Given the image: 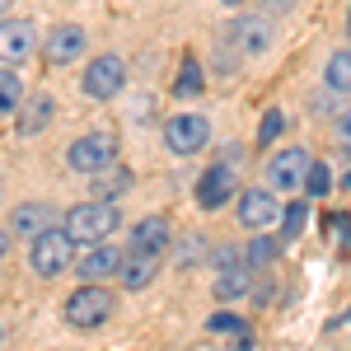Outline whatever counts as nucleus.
<instances>
[{"instance_id":"4be33fe9","label":"nucleus","mask_w":351,"mask_h":351,"mask_svg":"<svg viewBox=\"0 0 351 351\" xmlns=\"http://www.w3.org/2000/svg\"><path fill=\"white\" fill-rule=\"evenodd\" d=\"M281 234L286 239H300L304 234V225H309V202H291V206H281Z\"/></svg>"},{"instance_id":"c756f323","label":"nucleus","mask_w":351,"mask_h":351,"mask_svg":"<svg viewBox=\"0 0 351 351\" xmlns=\"http://www.w3.org/2000/svg\"><path fill=\"white\" fill-rule=\"evenodd\" d=\"M5 253H10V234L0 230V258H5Z\"/></svg>"},{"instance_id":"c85d7f7f","label":"nucleus","mask_w":351,"mask_h":351,"mask_svg":"<svg viewBox=\"0 0 351 351\" xmlns=\"http://www.w3.org/2000/svg\"><path fill=\"white\" fill-rule=\"evenodd\" d=\"M332 132H337V141H342V145H351V108H342V112H337Z\"/></svg>"},{"instance_id":"4468645a","label":"nucleus","mask_w":351,"mask_h":351,"mask_svg":"<svg viewBox=\"0 0 351 351\" xmlns=\"http://www.w3.org/2000/svg\"><path fill=\"white\" fill-rule=\"evenodd\" d=\"M155 276H160V253H136V248H127V253H122L117 281H122L127 291H145Z\"/></svg>"},{"instance_id":"1a4fd4ad","label":"nucleus","mask_w":351,"mask_h":351,"mask_svg":"<svg viewBox=\"0 0 351 351\" xmlns=\"http://www.w3.org/2000/svg\"><path fill=\"white\" fill-rule=\"evenodd\" d=\"M220 47L234 56H258L271 47V24L267 19H258V14H243V19H234L230 24V33L220 38Z\"/></svg>"},{"instance_id":"7ed1b4c3","label":"nucleus","mask_w":351,"mask_h":351,"mask_svg":"<svg viewBox=\"0 0 351 351\" xmlns=\"http://www.w3.org/2000/svg\"><path fill=\"white\" fill-rule=\"evenodd\" d=\"M84 99H94V104H112L117 94H122V84H127V61L117 52H104L94 56L89 66H84Z\"/></svg>"},{"instance_id":"9d476101","label":"nucleus","mask_w":351,"mask_h":351,"mask_svg":"<svg viewBox=\"0 0 351 351\" xmlns=\"http://www.w3.org/2000/svg\"><path fill=\"white\" fill-rule=\"evenodd\" d=\"M33 47H38V28L28 19H0V66L14 71L19 61L33 56Z\"/></svg>"},{"instance_id":"7c9ffc66","label":"nucleus","mask_w":351,"mask_h":351,"mask_svg":"<svg viewBox=\"0 0 351 351\" xmlns=\"http://www.w3.org/2000/svg\"><path fill=\"white\" fill-rule=\"evenodd\" d=\"M347 38H351V10H347Z\"/></svg>"},{"instance_id":"20e7f679","label":"nucleus","mask_w":351,"mask_h":351,"mask_svg":"<svg viewBox=\"0 0 351 351\" xmlns=\"http://www.w3.org/2000/svg\"><path fill=\"white\" fill-rule=\"evenodd\" d=\"M112 319V291H104V286H80L75 295L66 300V324L80 328V332H94V328H104Z\"/></svg>"},{"instance_id":"ddd939ff","label":"nucleus","mask_w":351,"mask_h":351,"mask_svg":"<svg viewBox=\"0 0 351 351\" xmlns=\"http://www.w3.org/2000/svg\"><path fill=\"white\" fill-rule=\"evenodd\" d=\"M84 28L80 24H56L52 33H47V61L52 66H71V61H80L84 56Z\"/></svg>"},{"instance_id":"72a5a7b5","label":"nucleus","mask_w":351,"mask_h":351,"mask_svg":"<svg viewBox=\"0 0 351 351\" xmlns=\"http://www.w3.org/2000/svg\"><path fill=\"white\" fill-rule=\"evenodd\" d=\"M0 192H5V178H0Z\"/></svg>"},{"instance_id":"b1692460","label":"nucleus","mask_w":351,"mask_h":351,"mask_svg":"<svg viewBox=\"0 0 351 351\" xmlns=\"http://www.w3.org/2000/svg\"><path fill=\"white\" fill-rule=\"evenodd\" d=\"M173 94H178V99H197V94H202V66H197V61H183V71H178V84H173Z\"/></svg>"},{"instance_id":"a878e982","label":"nucleus","mask_w":351,"mask_h":351,"mask_svg":"<svg viewBox=\"0 0 351 351\" xmlns=\"http://www.w3.org/2000/svg\"><path fill=\"white\" fill-rule=\"evenodd\" d=\"M332 188V169H328V164H309V173H304V192H309V197H324V192Z\"/></svg>"},{"instance_id":"aec40b11","label":"nucleus","mask_w":351,"mask_h":351,"mask_svg":"<svg viewBox=\"0 0 351 351\" xmlns=\"http://www.w3.org/2000/svg\"><path fill=\"white\" fill-rule=\"evenodd\" d=\"M324 84L332 94H351V52H332L324 66Z\"/></svg>"},{"instance_id":"dca6fc26","label":"nucleus","mask_w":351,"mask_h":351,"mask_svg":"<svg viewBox=\"0 0 351 351\" xmlns=\"http://www.w3.org/2000/svg\"><path fill=\"white\" fill-rule=\"evenodd\" d=\"M211 291H216L220 304H230V300H243L248 291H253V267H248V263H225Z\"/></svg>"},{"instance_id":"6ab92c4d","label":"nucleus","mask_w":351,"mask_h":351,"mask_svg":"<svg viewBox=\"0 0 351 351\" xmlns=\"http://www.w3.org/2000/svg\"><path fill=\"white\" fill-rule=\"evenodd\" d=\"M89 178H94V192H99L104 202H117L122 192L132 188V169H122L117 160H112L108 169H99V173H89Z\"/></svg>"},{"instance_id":"2eb2a0df","label":"nucleus","mask_w":351,"mask_h":351,"mask_svg":"<svg viewBox=\"0 0 351 351\" xmlns=\"http://www.w3.org/2000/svg\"><path fill=\"white\" fill-rule=\"evenodd\" d=\"M169 243H173L169 220H164V216H145V220H136V225H132V243H127V248H136V253H160V258H164Z\"/></svg>"},{"instance_id":"473e14b6","label":"nucleus","mask_w":351,"mask_h":351,"mask_svg":"<svg viewBox=\"0 0 351 351\" xmlns=\"http://www.w3.org/2000/svg\"><path fill=\"white\" fill-rule=\"evenodd\" d=\"M0 342H5V328H0Z\"/></svg>"},{"instance_id":"f704fd0d","label":"nucleus","mask_w":351,"mask_h":351,"mask_svg":"<svg viewBox=\"0 0 351 351\" xmlns=\"http://www.w3.org/2000/svg\"><path fill=\"white\" fill-rule=\"evenodd\" d=\"M347 188H351V173H347Z\"/></svg>"},{"instance_id":"cd10ccee","label":"nucleus","mask_w":351,"mask_h":351,"mask_svg":"<svg viewBox=\"0 0 351 351\" xmlns=\"http://www.w3.org/2000/svg\"><path fill=\"white\" fill-rule=\"evenodd\" d=\"M206 328H211V332H220V337H243V319H234V314H211V319H206Z\"/></svg>"},{"instance_id":"6e6552de","label":"nucleus","mask_w":351,"mask_h":351,"mask_svg":"<svg viewBox=\"0 0 351 351\" xmlns=\"http://www.w3.org/2000/svg\"><path fill=\"white\" fill-rule=\"evenodd\" d=\"M234 216H239L243 230H271L276 220H281V202H276V192L271 188H243L239 202H234Z\"/></svg>"},{"instance_id":"a211bd4d","label":"nucleus","mask_w":351,"mask_h":351,"mask_svg":"<svg viewBox=\"0 0 351 351\" xmlns=\"http://www.w3.org/2000/svg\"><path fill=\"white\" fill-rule=\"evenodd\" d=\"M52 225V206H43V202H24V206H14V216H10V230L14 234H43Z\"/></svg>"},{"instance_id":"2f4dec72","label":"nucleus","mask_w":351,"mask_h":351,"mask_svg":"<svg viewBox=\"0 0 351 351\" xmlns=\"http://www.w3.org/2000/svg\"><path fill=\"white\" fill-rule=\"evenodd\" d=\"M220 5H243V0H220Z\"/></svg>"},{"instance_id":"f257e3e1","label":"nucleus","mask_w":351,"mask_h":351,"mask_svg":"<svg viewBox=\"0 0 351 351\" xmlns=\"http://www.w3.org/2000/svg\"><path fill=\"white\" fill-rule=\"evenodd\" d=\"M117 225H122V211H117V202H104V197H94V202H80V206H71L66 211V234L75 243H99V239H112L117 234Z\"/></svg>"},{"instance_id":"5701e85b","label":"nucleus","mask_w":351,"mask_h":351,"mask_svg":"<svg viewBox=\"0 0 351 351\" xmlns=\"http://www.w3.org/2000/svg\"><path fill=\"white\" fill-rule=\"evenodd\" d=\"M271 258H276V239H267V230H258V239L253 243H243V263L258 271V267H267Z\"/></svg>"},{"instance_id":"39448f33","label":"nucleus","mask_w":351,"mask_h":351,"mask_svg":"<svg viewBox=\"0 0 351 351\" xmlns=\"http://www.w3.org/2000/svg\"><path fill=\"white\" fill-rule=\"evenodd\" d=\"M309 164H314V155L304 150V145H286V150H276L267 160V188L271 192H300L304 188V173H309Z\"/></svg>"},{"instance_id":"423d86ee","label":"nucleus","mask_w":351,"mask_h":351,"mask_svg":"<svg viewBox=\"0 0 351 351\" xmlns=\"http://www.w3.org/2000/svg\"><path fill=\"white\" fill-rule=\"evenodd\" d=\"M164 145L173 155H202L211 145V122L202 112H178V117L164 122Z\"/></svg>"},{"instance_id":"f03ea898","label":"nucleus","mask_w":351,"mask_h":351,"mask_svg":"<svg viewBox=\"0 0 351 351\" xmlns=\"http://www.w3.org/2000/svg\"><path fill=\"white\" fill-rule=\"evenodd\" d=\"M75 263V239L66 234V230H43V234H33L28 239V267L38 271V276H61V271Z\"/></svg>"},{"instance_id":"9b49d317","label":"nucleus","mask_w":351,"mask_h":351,"mask_svg":"<svg viewBox=\"0 0 351 351\" xmlns=\"http://www.w3.org/2000/svg\"><path fill=\"white\" fill-rule=\"evenodd\" d=\"M122 253H127V248H112L108 239L84 243V253L75 258V276H80V281H108V276H117V267H122Z\"/></svg>"},{"instance_id":"f8f14e48","label":"nucleus","mask_w":351,"mask_h":351,"mask_svg":"<svg viewBox=\"0 0 351 351\" xmlns=\"http://www.w3.org/2000/svg\"><path fill=\"white\" fill-rule=\"evenodd\" d=\"M234 192H239L234 169H230V164H211V169L197 178V206H202V211H220Z\"/></svg>"},{"instance_id":"393cba45","label":"nucleus","mask_w":351,"mask_h":351,"mask_svg":"<svg viewBox=\"0 0 351 351\" xmlns=\"http://www.w3.org/2000/svg\"><path fill=\"white\" fill-rule=\"evenodd\" d=\"M206 263V239L202 234H188L178 243V267H202Z\"/></svg>"},{"instance_id":"412c9836","label":"nucleus","mask_w":351,"mask_h":351,"mask_svg":"<svg viewBox=\"0 0 351 351\" xmlns=\"http://www.w3.org/2000/svg\"><path fill=\"white\" fill-rule=\"evenodd\" d=\"M19 104H24V84L10 66H0V117H14Z\"/></svg>"},{"instance_id":"bb28decb","label":"nucleus","mask_w":351,"mask_h":351,"mask_svg":"<svg viewBox=\"0 0 351 351\" xmlns=\"http://www.w3.org/2000/svg\"><path fill=\"white\" fill-rule=\"evenodd\" d=\"M281 127H286L281 108H267V112H263V122H258V141H263V145H271V141L281 136Z\"/></svg>"},{"instance_id":"f3484780","label":"nucleus","mask_w":351,"mask_h":351,"mask_svg":"<svg viewBox=\"0 0 351 351\" xmlns=\"http://www.w3.org/2000/svg\"><path fill=\"white\" fill-rule=\"evenodd\" d=\"M52 112H56L52 94H33V99H24V104H19V136H38L47 122H52Z\"/></svg>"},{"instance_id":"0eeeda50","label":"nucleus","mask_w":351,"mask_h":351,"mask_svg":"<svg viewBox=\"0 0 351 351\" xmlns=\"http://www.w3.org/2000/svg\"><path fill=\"white\" fill-rule=\"evenodd\" d=\"M112 160H117V136H108V132L75 136L71 150H66V164H71L75 173H99V169H108Z\"/></svg>"}]
</instances>
